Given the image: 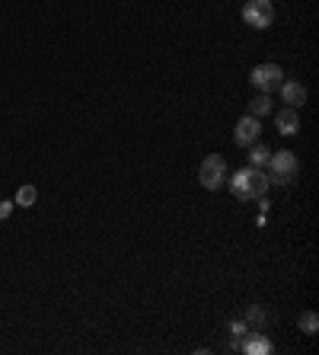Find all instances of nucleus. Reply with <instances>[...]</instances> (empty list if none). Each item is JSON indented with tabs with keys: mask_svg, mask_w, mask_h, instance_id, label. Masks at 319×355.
Returning a JSON list of instances; mask_svg holds the SVG:
<instances>
[{
	"mask_svg": "<svg viewBox=\"0 0 319 355\" xmlns=\"http://www.w3.org/2000/svg\"><path fill=\"white\" fill-rule=\"evenodd\" d=\"M268 183H278V186H287V183H294L297 179V170H300V163H297V157H294L291 150H278V154H272L268 157Z\"/></svg>",
	"mask_w": 319,
	"mask_h": 355,
	"instance_id": "nucleus-2",
	"label": "nucleus"
},
{
	"mask_svg": "<svg viewBox=\"0 0 319 355\" xmlns=\"http://www.w3.org/2000/svg\"><path fill=\"white\" fill-rule=\"evenodd\" d=\"M274 19V3L272 0H246L243 7V23L252 29H268Z\"/></svg>",
	"mask_w": 319,
	"mask_h": 355,
	"instance_id": "nucleus-4",
	"label": "nucleus"
},
{
	"mask_svg": "<svg viewBox=\"0 0 319 355\" xmlns=\"http://www.w3.org/2000/svg\"><path fill=\"white\" fill-rule=\"evenodd\" d=\"M274 125H278V131L281 135H297V128H300V115H297V109H281V113L274 115Z\"/></svg>",
	"mask_w": 319,
	"mask_h": 355,
	"instance_id": "nucleus-9",
	"label": "nucleus"
},
{
	"mask_svg": "<svg viewBox=\"0 0 319 355\" xmlns=\"http://www.w3.org/2000/svg\"><path fill=\"white\" fill-rule=\"evenodd\" d=\"M36 198H38V189H36V186H19L16 202H13V205H19V208H32V205H36Z\"/></svg>",
	"mask_w": 319,
	"mask_h": 355,
	"instance_id": "nucleus-12",
	"label": "nucleus"
},
{
	"mask_svg": "<svg viewBox=\"0 0 319 355\" xmlns=\"http://www.w3.org/2000/svg\"><path fill=\"white\" fill-rule=\"evenodd\" d=\"M249 157H252V167H265V163H268V157H272V150L265 148V144H259V141H255V144H249Z\"/></svg>",
	"mask_w": 319,
	"mask_h": 355,
	"instance_id": "nucleus-14",
	"label": "nucleus"
},
{
	"mask_svg": "<svg viewBox=\"0 0 319 355\" xmlns=\"http://www.w3.org/2000/svg\"><path fill=\"white\" fill-rule=\"evenodd\" d=\"M268 113H272V96L268 93H259L255 100H249V115L259 119V115H268Z\"/></svg>",
	"mask_w": 319,
	"mask_h": 355,
	"instance_id": "nucleus-11",
	"label": "nucleus"
},
{
	"mask_svg": "<svg viewBox=\"0 0 319 355\" xmlns=\"http://www.w3.org/2000/svg\"><path fill=\"white\" fill-rule=\"evenodd\" d=\"M239 349L246 355H268L272 352V343H268L262 333H246V336L239 339Z\"/></svg>",
	"mask_w": 319,
	"mask_h": 355,
	"instance_id": "nucleus-7",
	"label": "nucleus"
},
{
	"mask_svg": "<svg viewBox=\"0 0 319 355\" xmlns=\"http://www.w3.org/2000/svg\"><path fill=\"white\" fill-rule=\"evenodd\" d=\"M284 71L278 65H272V61H265V65H255L252 71H249V80H252L255 90H262V93H268V90H274V87L281 84Z\"/></svg>",
	"mask_w": 319,
	"mask_h": 355,
	"instance_id": "nucleus-5",
	"label": "nucleus"
},
{
	"mask_svg": "<svg viewBox=\"0 0 319 355\" xmlns=\"http://www.w3.org/2000/svg\"><path fill=\"white\" fill-rule=\"evenodd\" d=\"M268 186H272V183H268V173H262V167H243L237 176L230 179V192L237 198H243V202L262 198Z\"/></svg>",
	"mask_w": 319,
	"mask_h": 355,
	"instance_id": "nucleus-1",
	"label": "nucleus"
},
{
	"mask_svg": "<svg viewBox=\"0 0 319 355\" xmlns=\"http://www.w3.org/2000/svg\"><path fill=\"white\" fill-rule=\"evenodd\" d=\"M265 323H268V314H265V308L252 304V308L246 310V327L249 330H265Z\"/></svg>",
	"mask_w": 319,
	"mask_h": 355,
	"instance_id": "nucleus-10",
	"label": "nucleus"
},
{
	"mask_svg": "<svg viewBox=\"0 0 319 355\" xmlns=\"http://www.w3.org/2000/svg\"><path fill=\"white\" fill-rule=\"evenodd\" d=\"M259 135H262V125H259V119H255V115H243V119L237 122L233 141H237L239 148H249V144H255V141H259Z\"/></svg>",
	"mask_w": 319,
	"mask_h": 355,
	"instance_id": "nucleus-6",
	"label": "nucleus"
},
{
	"mask_svg": "<svg viewBox=\"0 0 319 355\" xmlns=\"http://www.w3.org/2000/svg\"><path fill=\"white\" fill-rule=\"evenodd\" d=\"M224 179H227V160L220 157V154H211V157L201 160L198 167V183L204 189H220L224 186Z\"/></svg>",
	"mask_w": 319,
	"mask_h": 355,
	"instance_id": "nucleus-3",
	"label": "nucleus"
},
{
	"mask_svg": "<svg viewBox=\"0 0 319 355\" xmlns=\"http://www.w3.org/2000/svg\"><path fill=\"white\" fill-rule=\"evenodd\" d=\"M300 330L307 333V336H316V333H319V314H316V310L300 314Z\"/></svg>",
	"mask_w": 319,
	"mask_h": 355,
	"instance_id": "nucleus-13",
	"label": "nucleus"
},
{
	"mask_svg": "<svg viewBox=\"0 0 319 355\" xmlns=\"http://www.w3.org/2000/svg\"><path fill=\"white\" fill-rule=\"evenodd\" d=\"M281 100L291 106V109H297V106L307 103V87L297 84V80H287V84H281Z\"/></svg>",
	"mask_w": 319,
	"mask_h": 355,
	"instance_id": "nucleus-8",
	"label": "nucleus"
},
{
	"mask_svg": "<svg viewBox=\"0 0 319 355\" xmlns=\"http://www.w3.org/2000/svg\"><path fill=\"white\" fill-rule=\"evenodd\" d=\"M230 336H233V343H239V339L246 336L249 333V327H246V320H230Z\"/></svg>",
	"mask_w": 319,
	"mask_h": 355,
	"instance_id": "nucleus-15",
	"label": "nucleus"
},
{
	"mask_svg": "<svg viewBox=\"0 0 319 355\" xmlns=\"http://www.w3.org/2000/svg\"><path fill=\"white\" fill-rule=\"evenodd\" d=\"M13 215V202H0V221H7Z\"/></svg>",
	"mask_w": 319,
	"mask_h": 355,
	"instance_id": "nucleus-16",
	"label": "nucleus"
}]
</instances>
